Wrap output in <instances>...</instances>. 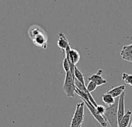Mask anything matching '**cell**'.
I'll list each match as a JSON object with an SVG mask.
<instances>
[{"instance_id": "cell-7", "label": "cell", "mask_w": 132, "mask_h": 127, "mask_svg": "<svg viewBox=\"0 0 132 127\" xmlns=\"http://www.w3.org/2000/svg\"><path fill=\"white\" fill-rule=\"evenodd\" d=\"M124 105H125V92L118 98V108H117V119L118 123L123 119L125 115L124 110Z\"/></svg>"}, {"instance_id": "cell-14", "label": "cell", "mask_w": 132, "mask_h": 127, "mask_svg": "<svg viewBox=\"0 0 132 127\" xmlns=\"http://www.w3.org/2000/svg\"><path fill=\"white\" fill-rule=\"evenodd\" d=\"M74 75H75V78L76 79L80 82L82 85H86V83H85V78H84V75L79 70V68L76 66L75 68H74Z\"/></svg>"}, {"instance_id": "cell-5", "label": "cell", "mask_w": 132, "mask_h": 127, "mask_svg": "<svg viewBox=\"0 0 132 127\" xmlns=\"http://www.w3.org/2000/svg\"><path fill=\"white\" fill-rule=\"evenodd\" d=\"M85 103L83 102H79L76 106L75 113L71 121L69 127H80L82 124L85 118Z\"/></svg>"}, {"instance_id": "cell-17", "label": "cell", "mask_w": 132, "mask_h": 127, "mask_svg": "<svg viewBox=\"0 0 132 127\" xmlns=\"http://www.w3.org/2000/svg\"><path fill=\"white\" fill-rule=\"evenodd\" d=\"M97 87H98L96 83H94L93 81H89L88 85H86V89L89 93H91V92H94L96 89Z\"/></svg>"}, {"instance_id": "cell-15", "label": "cell", "mask_w": 132, "mask_h": 127, "mask_svg": "<svg viewBox=\"0 0 132 127\" xmlns=\"http://www.w3.org/2000/svg\"><path fill=\"white\" fill-rule=\"evenodd\" d=\"M62 67H63V69H64V72L66 74V73L70 72L71 71H74V68H75L76 66L75 67L71 66V65L69 63V62L68 61V60L64 57V60L62 62Z\"/></svg>"}, {"instance_id": "cell-9", "label": "cell", "mask_w": 132, "mask_h": 127, "mask_svg": "<svg viewBox=\"0 0 132 127\" xmlns=\"http://www.w3.org/2000/svg\"><path fill=\"white\" fill-rule=\"evenodd\" d=\"M120 54L123 60L132 63V43L123 47Z\"/></svg>"}, {"instance_id": "cell-11", "label": "cell", "mask_w": 132, "mask_h": 127, "mask_svg": "<svg viewBox=\"0 0 132 127\" xmlns=\"http://www.w3.org/2000/svg\"><path fill=\"white\" fill-rule=\"evenodd\" d=\"M125 86L124 85H119V86H117V87H113V88H111L108 92L107 93L110 94V95H112L114 98H119L125 91Z\"/></svg>"}, {"instance_id": "cell-13", "label": "cell", "mask_w": 132, "mask_h": 127, "mask_svg": "<svg viewBox=\"0 0 132 127\" xmlns=\"http://www.w3.org/2000/svg\"><path fill=\"white\" fill-rule=\"evenodd\" d=\"M102 101L103 102L104 104H106V105H108V107H109V106L113 105L115 103L116 99H115L112 95H110V94H108V93L106 92V93H105V94H103V95H102Z\"/></svg>"}, {"instance_id": "cell-18", "label": "cell", "mask_w": 132, "mask_h": 127, "mask_svg": "<svg viewBox=\"0 0 132 127\" xmlns=\"http://www.w3.org/2000/svg\"><path fill=\"white\" fill-rule=\"evenodd\" d=\"M106 107H105L104 105H98L97 107H96L97 112H98L100 115H104V113H105V112H106Z\"/></svg>"}, {"instance_id": "cell-1", "label": "cell", "mask_w": 132, "mask_h": 127, "mask_svg": "<svg viewBox=\"0 0 132 127\" xmlns=\"http://www.w3.org/2000/svg\"><path fill=\"white\" fill-rule=\"evenodd\" d=\"M28 36L33 43L40 48L47 49L48 37L46 31L38 25H32L28 30Z\"/></svg>"}, {"instance_id": "cell-10", "label": "cell", "mask_w": 132, "mask_h": 127, "mask_svg": "<svg viewBox=\"0 0 132 127\" xmlns=\"http://www.w3.org/2000/svg\"><path fill=\"white\" fill-rule=\"evenodd\" d=\"M57 47L63 50L64 52L67 50L69 47H70L69 42L67 39V37H65V35L63 33H59L57 35Z\"/></svg>"}, {"instance_id": "cell-16", "label": "cell", "mask_w": 132, "mask_h": 127, "mask_svg": "<svg viewBox=\"0 0 132 127\" xmlns=\"http://www.w3.org/2000/svg\"><path fill=\"white\" fill-rule=\"evenodd\" d=\"M122 80L130 86H132V75L128 73L122 74Z\"/></svg>"}, {"instance_id": "cell-20", "label": "cell", "mask_w": 132, "mask_h": 127, "mask_svg": "<svg viewBox=\"0 0 132 127\" xmlns=\"http://www.w3.org/2000/svg\"><path fill=\"white\" fill-rule=\"evenodd\" d=\"M80 127H82V126H80Z\"/></svg>"}, {"instance_id": "cell-6", "label": "cell", "mask_w": 132, "mask_h": 127, "mask_svg": "<svg viewBox=\"0 0 132 127\" xmlns=\"http://www.w3.org/2000/svg\"><path fill=\"white\" fill-rule=\"evenodd\" d=\"M64 53H65V58L68 60L71 66L72 67L76 66V65L80 60V57H81L78 50L75 49H72L70 47H69L67 50L64 51Z\"/></svg>"}, {"instance_id": "cell-2", "label": "cell", "mask_w": 132, "mask_h": 127, "mask_svg": "<svg viewBox=\"0 0 132 127\" xmlns=\"http://www.w3.org/2000/svg\"><path fill=\"white\" fill-rule=\"evenodd\" d=\"M76 95H77L78 96H79V97L82 98V102L85 103L86 106L88 108V109L89 110V112H90V113L92 114V115H93V116L96 119V120L100 124V125L103 126V127L107 126L108 122H107L106 119H105V117H104L103 115H100V114L97 112L96 108V107L92 104V102L89 101V99L87 95H86L85 92H82L81 90H79V88H76Z\"/></svg>"}, {"instance_id": "cell-19", "label": "cell", "mask_w": 132, "mask_h": 127, "mask_svg": "<svg viewBox=\"0 0 132 127\" xmlns=\"http://www.w3.org/2000/svg\"><path fill=\"white\" fill-rule=\"evenodd\" d=\"M130 127H132V122H131V125H130Z\"/></svg>"}, {"instance_id": "cell-4", "label": "cell", "mask_w": 132, "mask_h": 127, "mask_svg": "<svg viewBox=\"0 0 132 127\" xmlns=\"http://www.w3.org/2000/svg\"><path fill=\"white\" fill-rule=\"evenodd\" d=\"M117 108H118V99H116L115 103L109 107H106V112L103 115L107 122L111 127H118L117 119Z\"/></svg>"}, {"instance_id": "cell-8", "label": "cell", "mask_w": 132, "mask_h": 127, "mask_svg": "<svg viewBox=\"0 0 132 127\" xmlns=\"http://www.w3.org/2000/svg\"><path fill=\"white\" fill-rule=\"evenodd\" d=\"M102 74H103V70L100 69L96 74L88 78L89 81H93L94 83L97 85V86H102L103 85H106L107 83V81L103 78Z\"/></svg>"}, {"instance_id": "cell-12", "label": "cell", "mask_w": 132, "mask_h": 127, "mask_svg": "<svg viewBox=\"0 0 132 127\" xmlns=\"http://www.w3.org/2000/svg\"><path fill=\"white\" fill-rule=\"evenodd\" d=\"M131 111L128 110L125 113L123 119L120 120V122L118 123V127H127L130 122V117H131Z\"/></svg>"}, {"instance_id": "cell-3", "label": "cell", "mask_w": 132, "mask_h": 127, "mask_svg": "<svg viewBox=\"0 0 132 127\" xmlns=\"http://www.w3.org/2000/svg\"><path fill=\"white\" fill-rule=\"evenodd\" d=\"M63 91L69 98H74L76 95V78L74 71H71L65 74L64 81L63 84Z\"/></svg>"}]
</instances>
